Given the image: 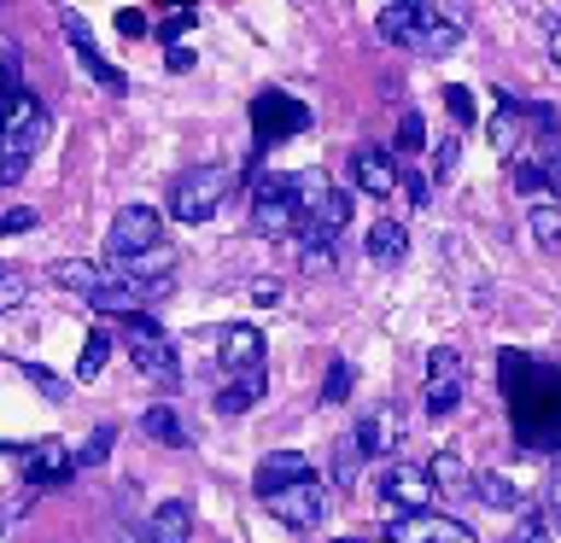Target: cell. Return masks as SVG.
Instances as JSON below:
<instances>
[{
	"label": "cell",
	"instance_id": "obj_41",
	"mask_svg": "<svg viewBox=\"0 0 561 543\" xmlns=\"http://www.w3.org/2000/svg\"><path fill=\"white\" fill-rule=\"evenodd\" d=\"M403 182H410V199H415V205H427V199H433V187H427V175H403Z\"/></svg>",
	"mask_w": 561,
	"mask_h": 543
},
{
	"label": "cell",
	"instance_id": "obj_38",
	"mask_svg": "<svg viewBox=\"0 0 561 543\" xmlns=\"http://www.w3.org/2000/svg\"><path fill=\"white\" fill-rule=\"evenodd\" d=\"M182 30H193V12H170V18H164V30H158V35H164V42L175 47V35H182Z\"/></svg>",
	"mask_w": 561,
	"mask_h": 543
},
{
	"label": "cell",
	"instance_id": "obj_11",
	"mask_svg": "<svg viewBox=\"0 0 561 543\" xmlns=\"http://www.w3.org/2000/svg\"><path fill=\"white\" fill-rule=\"evenodd\" d=\"M398 444H403V409L398 403H380L375 415H363L357 438H351V450H363V455H392Z\"/></svg>",
	"mask_w": 561,
	"mask_h": 543
},
{
	"label": "cell",
	"instance_id": "obj_16",
	"mask_svg": "<svg viewBox=\"0 0 561 543\" xmlns=\"http://www.w3.org/2000/svg\"><path fill=\"white\" fill-rule=\"evenodd\" d=\"M363 252H368L375 269H398L403 252H410V228H403V222H375L363 234Z\"/></svg>",
	"mask_w": 561,
	"mask_h": 543
},
{
	"label": "cell",
	"instance_id": "obj_4",
	"mask_svg": "<svg viewBox=\"0 0 561 543\" xmlns=\"http://www.w3.org/2000/svg\"><path fill=\"white\" fill-rule=\"evenodd\" d=\"M129 357H135V368L158 385V392H175V385H182V357H175V345L147 322V315L129 322Z\"/></svg>",
	"mask_w": 561,
	"mask_h": 543
},
{
	"label": "cell",
	"instance_id": "obj_36",
	"mask_svg": "<svg viewBox=\"0 0 561 543\" xmlns=\"http://www.w3.org/2000/svg\"><path fill=\"white\" fill-rule=\"evenodd\" d=\"M445 100H450V117L456 123H473V94H468V88H450Z\"/></svg>",
	"mask_w": 561,
	"mask_h": 543
},
{
	"label": "cell",
	"instance_id": "obj_29",
	"mask_svg": "<svg viewBox=\"0 0 561 543\" xmlns=\"http://www.w3.org/2000/svg\"><path fill=\"white\" fill-rule=\"evenodd\" d=\"M112 438H117L112 427H100V432H94V438H88V444H82L77 455H70V467H100V462H105V455H112Z\"/></svg>",
	"mask_w": 561,
	"mask_h": 543
},
{
	"label": "cell",
	"instance_id": "obj_7",
	"mask_svg": "<svg viewBox=\"0 0 561 543\" xmlns=\"http://www.w3.org/2000/svg\"><path fill=\"white\" fill-rule=\"evenodd\" d=\"M270 515H275L280 525H293V532H316V525H322V515H328V490L316 485V473H310V480L275 490V497H270Z\"/></svg>",
	"mask_w": 561,
	"mask_h": 543
},
{
	"label": "cell",
	"instance_id": "obj_13",
	"mask_svg": "<svg viewBox=\"0 0 561 543\" xmlns=\"http://www.w3.org/2000/svg\"><path fill=\"white\" fill-rule=\"evenodd\" d=\"M351 182H357L363 193H375V199H386L403 175H398V164H392V152H386V147H357V152H351Z\"/></svg>",
	"mask_w": 561,
	"mask_h": 543
},
{
	"label": "cell",
	"instance_id": "obj_26",
	"mask_svg": "<svg viewBox=\"0 0 561 543\" xmlns=\"http://www.w3.org/2000/svg\"><path fill=\"white\" fill-rule=\"evenodd\" d=\"M105 362H112V333L94 327V333H88V345H82V357H77V380L94 385L105 374Z\"/></svg>",
	"mask_w": 561,
	"mask_h": 543
},
{
	"label": "cell",
	"instance_id": "obj_31",
	"mask_svg": "<svg viewBox=\"0 0 561 543\" xmlns=\"http://www.w3.org/2000/svg\"><path fill=\"white\" fill-rule=\"evenodd\" d=\"M508 187H515V193H538L543 187V170L526 164V158H515V164H508Z\"/></svg>",
	"mask_w": 561,
	"mask_h": 543
},
{
	"label": "cell",
	"instance_id": "obj_24",
	"mask_svg": "<svg viewBox=\"0 0 561 543\" xmlns=\"http://www.w3.org/2000/svg\"><path fill=\"white\" fill-rule=\"evenodd\" d=\"M473 490L491 502V508H503V515H515V508H526V497H520V485L515 480H503V473H473Z\"/></svg>",
	"mask_w": 561,
	"mask_h": 543
},
{
	"label": "cell",
	"instance_id": "obj_34",
	"mask_svg": "<svg viewBox=\"0 0 561 543\" xmlns=\"http://www.w3.org/2000/svg\"><path fill=\"white\" fill-rule=\"evenodd\" d=\"M35 228V210L30 205H18V210H0V240H12V234H30Z\"/></svg>",
	"mask_w": 561,
	"mask_h": 543
},
{
	"label": "cell",
	"instance_id": "obj_5",
	"mask_svg": "<svg viewBox=\"0 0 561 543\" xmlns=\"http://www.w3.org/2000/svg\"><path fill=\"white\" fill-rule=\"evenodd\" d=\"M375 497L392 502V508H410V515H427V508L438 502V490H433V480H427L421 462H386L375 473Z\"/></svg>",
	"mask_w": 561,
	"mask_h": 543
},
{
	"label": "cell",
	"instance_id": "obj_8",
	"mask_svg": "<svg viewBox=\"0 0 561 543\" xmlns=\"http://www.w3.org/2000/svg\"><path fill=\"white\" fill-rule=\"evenodd\" d=\"M456 403H462V357H456L450 345H438L427 357V397H421V409H427V415H450Z\"/></svg>",
	"mask_w": 561,
	"mask_h": 543
},
{
	"label": "cell",
	"instance_id": "obj_1",
	"mask_svg": "<svg viewBox=\"0 0 561 543\" xmlns=\"http://www.w3.org/2000/svg\"><path fill=\"white\" fill-rule=\"evenodd\" d=\"M42 140H47V105L30 88L0 100V182H18L30 170V158L42 152Z\"/></svg>",
	"mask_w": 561,
	"mask_h": 543
},
{
	"label": "cell",
	"instance_id": "obj_25",
	"mask_svg": "<svg viewBox=\"0 0 561 543\" xmlns=\"http://www.w3.org/2000/svg\"><path fill=\"white\" fill-rule=\"evenodd\" d=\"M520 140H526V129H520V105L503 94V112L491 117V147H497L503 158H515V147H520Z\"/></svg>",
	"mask_w": 561,
	"mask_h": 543
},
{
	"label": "cell",
	"instance_id": "obj_45",
	"mask_svg": "<svg viewBox=\"0 0 561 543\" xmlns=\"http://www.w3.org/2000/svg\"><path fill=\"white\" fill-rule=\"evenodd\" d=\"M556 525H561V497H556Z\"/></svg>",
	"mask_w": 561,
	"mask_h": 543
},
{
	"label": "cell",
	"instance_id": "obj_28",
	"mask_svg": "<svg viewBox=\"0 0 561 543\" xmlns=\"http://www.w3.org/2000/svg\"><path fill=\"white\" fill-rule=\"evenodd\" d=\"M30 298V275L12 269V263H0V310H18Z\"/></svg>",
	"mask_w": 561,
	"mask_h": 543
},
{
	"label": "cell",
	"instance_id": "obj_39",
	"mask_svg": "<svg viewBox=\"0 0 561 543\" xmlns=\"http://www.w3.org/2000/svg\"><path fill=\"white\" fill-rule=\"evenodd\" d=\"M164 65L182 77V70H193V47H164Z\"/></svg>",
	"mask_w": 561,
	"mask_h": 543
},
{
	"label": "cell",
	"instance_id": "obj_40",
	"mask_svg": "<svg viewBox=\"0 0 561 543\" xmlns=\"http://www.w3.org/2000/svg\"><path fill=\"white\" fill-rule=\"evenodd\" d=\"M117 30H123V35H147L152 24H147L140 12H117Z\"/></svg>",
	"mask_w": 561,
	"mask_h": 543
},
{
	"label": "cell",
	"instance_id": "obj_6",
	"mask_svg": "<svg viewBox=\"0 0 561 543\" xmlns=\"http://www.w3.org/2000/svg\"><path fill=\"white\" fill-rule=\"evenodd\" d=\"M252 228H257V234H270V240H280V234H293V228H298V182H293V175H270V182L257 187Z\"/></svg>",
	"mask_w": 561,
	"mask_h": 543
},
{
	"label": "cell",
	"instance_id": "obj_20",
	"mask_svg": "<svg viewBox=\"0 0 561 543\" xmlns=\"http://www.w3.org/2000/svg\"><path fill=\"white\" fill-rule=\"evenodd\" d=\"M53 280H59L65 292H82V298H94L100 287H112V275H105V263H82V257H65V263H53Z\"/></svg>",
	"mask_w": 561,
	"mask_h": 543
},
{
	"label": "cell",
	"instance_id": "obj_43",
	"mask_svg": "<svg viewBox=\"0 0 561 543\" xmlns=\"http://www.w3.org/2000/svg\"><path fill=\"white\" fill-rule=\"evenodd\" d=\"M550 65L561 70V24H550Z\"/></svg>",
	"mask_w": 561,
	"mask_h": 543
},
{
	"label": "cell",
	"instance_id": "obj_21",
	"mask_svg": "<svg viewBox=\"0 0 561 543\" xmlns=\"http://www.w3.org/2000/svg\"><path fill=\"white\" fill-rule=\"evenodd\" d=\"M140 432L152 438V444H170V450H187V420L170 409V403H152L147 415H140Z\"/></svg>",
	"mask_w": 561,
	"mask_h": 543
},
{
	"label": "cell",
	"instance_id": "obj_32",
	"mask_svg": "<svg viewBox=\"0 0 561 543\" xmlns=\"http://www.w3.org/2000/svg\"><path fill=\"white\" fill-rule=\"evenodd\" d=\"M345 397H351V362H333L328 385H322V403H345Z\"/></svg>",
	"mask_w": 561,
	"mask_h": 543
},
{
	"label": "cell",
	"instance_id": "obj_3",
	"mask_svg": "<svg viewBox=\"0 0 561 543\" xmlns=\"http://www.w3.org/2000/svg\"><path fill=\"white\" fill-rule=\"evenodd\" d=\"M158 234H164V217H158L152 205H123L112 228H105V257L112 263H135V257H147Z\"/></svg>",
	"mask_w": 561,
	"mask_h": 543
},
{
	"label": "cell",
	"instance_id": "obj_9",
	"mask_svg": "<svg viewBox=\"0 0 561 543\" xmlns=\"http://www.w3.org/2000/svg\"><path fill=\"white\" fill-rule=\"evenodd\" d=\"M386 543H473V532L462 520H450V515H403L386 525Z\"/></svg>",
	"mask_w": 561,
	"mask_h": 543
},
{
	"label": "cell",
	"instance_id": "obj_30",
	"mask_svg": "<svg viewBox=\"0 0 561 543\" xmlns=\"http://www.w3.org/2000/svg\"><path fill=\"white\" fill-rule=\"evenodd\" d=\"M18 368H24V380H30V385H35V392H47V397H53V403H59V397H65V392H70V385H65V380H59V374H47V368H35V362H18Z\"/></svg>",
	"mask_w": 561,
	"mask_h": 543
},
{
	"label": "cell",
	"instance_id": "obj_12",
	"mask_svg": "<svg viewBox=\"0 0 561 543\" xmlns=\"http://www.w3.org/2000/svg\"><path fill=\"white\" fill-rule=\"evenodd\" d=\"M298 480H310V455H298V450H275V455H263L257 473H252V490L263 502L275 497V490H287Z\"/></svg>",
	"mask_w": 561,
	"mask_h": 543
},
{
	"label": "cell",
	"instance_id": "obj_10",
	"mask_svg": "<svg viewBox=\"0 0 561 543\" xmlns=\"http://www.w3.org/2000/svg\"><path fill=\"white\" fill-rule=\"evenodd\" d=\"M217 362L228 368V374H257L263 368V333L252 322H228L217 333Z\"/></svg>",
	"mask_w": 561,
	"mask_h": 543
},
{
	"label": "cell",
	"instance_id": "obj_27",
	"mask_svg": "<svg viewBox=\"0 0 561 543\" xmlns=\"http://www.w3.org/2000/svg\"><path fill=\"white\" fill-rule=\"evenodd\" d=\"M526 228H533V240L543 245V252H556L561 245V205H533L526 210Z\"/></svg>",
	"mask_w": 561,
	"mask_h": 543
},
{
	"label": "cell",
	"instance_id": "obj_35",
	"mask_svg": "<svg viewBox=\"0 0 561 543\" xmlns=\"http://www.w3.org/2000/svg\"><path fill=\"white\" fill-rule=\"evenodd\" d=\"M456 147H462V135H445V140H438V152H433V175H427V182H445V175H450Z\"/></svg>",
	"mask_w": 561,
	"mask_h": 543
},
{
	"label": "cell",
	"instance_id": "obj_33",
	"mask_svg": "<svg viewBox=\"0 0 561 543\" xmlns=\"http://www.w3.org/2000/svg\"><path fill=\"white\" fill-rule=\"evenodd\" d=\"M421 140H427V123H421V112H403V123H398V147H403V152H421Z\"/></svg>",
	"mask_w": 561,
	"mask_h": 543
},
{
	"label": "cell",
	"instance_id": "obj_23",
	"mask_svg": "<svg viewBox=\"0 0 561 543\" xmlns=\"http://www.w3.org/2000/svg\"><path fill=\"white\" fill-rule=\"evenodd\" d=\"M263 385H270V380H263V368H257V374L228 380L222 392H217V415H245V409H252V403L263 397Z\"/></svg>",
	"mask_w": 561,
	"mask_h": 543
},
{
	"label": "cell",
	"instance_id": "obj_19",
	"mask_svg": "<svg viewBox=\"0 0 561 543\" xmlns=\"http://www.w3.org/2000/svg\"><path fill=\"white\" fill-rule=\"evenodd\" d=\"M427 480H433V490H445V497H468V490H473V467L456 450H438L427 462Z\"/></svg>",
	"mask_w": 561,
	"mask_h": 543
},
{
	"label": "cell",
	"instance_id": "obj_2",
	"mask_svg": "<svg viewBox=\"0 0 561 543\" xmlns=\"http://www.w3.org/2000/svg\"><path fill=\"white\" fill-rule=\"evenodd\" d=\"M228 187H234V170H228V164L187 170L182 182H175V193H170V217L175 222H210V217H217V205L228 199Z\"/></svg>",
	"mask_w": 561,
	"mask_h": 543
},
{
	"label": "cell",
	"instance_id": "obj_17",
	"mask_svg": "<svg viewBox=\"0 0 561 543\" xmlns=\"http://www.w3.org/2000/svg\"><path fill=\"white\" fill-rule=\"evenodd\" d=\"M65 35H70V47H77V59H82L88 70H94V77H100L105 88H112V94H123V88H129V77H123L117 65H105L100 53H94V42H88V30H82V18H77V12H65Z\"/></svg>",
	"mask_w": 561,
	"mask_h": 543
},
{
	"label": "cell",
	"instance_id": "obj_15",
	"mask_svg": "<svg viewBox=\"0 0 561 543\" xmlns=\"http://www.w3.org/2000/svg\"><path fill=\"white\" fill-rule=\"evenodd\" d=\"M187 532H193V508L182 497H170V502L152 508L147 525H140V543H187Z\"/></svg>",
	"mask_w": 561,
	"mask_h": 543
},
{
	"label": "cell",
	"instance_id": "obj_18",
	"mask_svg": "<svg viewBox=\"0 0 561 543\" xmlns=\"http://www.w3.org/2000/svg\"><path fill=\"white\" fill-rule=\"evenodd\" d=\"M24 455H30V480L35 485H59V480L77 473V467H70V450L59 444V438H42V444H30Z\"/></svg>",
	"mask_w": 561,
	"mask_h": 543
},
{
	"label": "cell",
	"instance_id": "obj_14",
	"mask_svg": "<svg viewBox=\"0 0 561 543\" xmlns=\"http://www.w3.org/2000/svg\"><path fill=\"white\" fill-rule=\"evenodd\" d=\"M427 18H433V7H421V0H392V7L375 12V24H380V42L415 47V35L427 30Z\"/></svg>",
	"mask_w": 561,
	"mask_h": 543
},
{
	"label": "cell",
	"instance_id": "obj_22",
	"mask_svg": "<svg viewBox=\"0 0 561 543\" xmlns=\"http://www.w3.org/2000/svg\"><path fill=\"white\" fill-rule=\"evenodd\" d=\"M456 42H462V24H456L450 12H438L427 18V30L415 35V53H427V59H445V53H456Z\"/></svg>",
	"mask_w": 561,
	"mask_h": 543
},
{
	"label": "cell",
	"instance_id": "obj_42",
	"mask_svg": "<svg viewBox=\"0 0 561 543\" xmlns=\"http://www.w3.org/2000/svg\"><path fill=\"white\" fill-rule=\"evenodd\" d=\"M520 543H543V525L533 515H526V525H520Z\"/></svg>",
	"mask_w": 561,
	"mask_h": 543
},
{
	"label": "cell",
	"instance_id": "obj_44",
	"mask_svg": "<svg viewBox=\"0 0 561 543\" xmlns=\"http://www.w3.org/2000/svg\"><path fill=\"white\" fill-rule=\"evenodd\" d=\"M556 497H561V467H556Z\"/></svg>",
	"mask_w": 561,
	"mask_h": 543
},
{
	"label": "cell",
	"instance_id": "obj_37",
	"mask_svg": "<svg viewBox=\"0 0 561 543\" xmlns=\"http://www.w3.org/2000/svg\"><path fill=\"white\" fill-rule=\"evenodd\" d=\"M538 170H543V187H556V193H561V140L550 147V158H543Z\"/></svg>",
	"mask_w": 561,
	"mask_h": 543
}]
</instances>
